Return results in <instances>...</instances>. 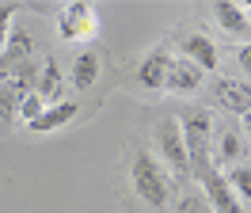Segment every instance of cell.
<instances>
[{"label":"cell","instance_id":"obj_6","mask_svg":"<svg viewBox=\"0 0 251 213\" xmlns=\"http://www.w3.org/2000/svg\"><path fill=\"white\" fill-rule=\"evenodd\" d=\"M179 50H183L179 57H187L190 65H198L202 73H217L221 53H217V42H213L209 34H202V30H190L187 38H183V46H179Z\"/></svg>","mask_w":251,"mask_h":213},{"label":"cell","instance_id":"obj_4","mask_svg":"<svg viewBox=\"0 0 251 213\" xmlns=\"http://www.w3.org/2000/svg\"><path fill=\"white\" fill-rule=\"evenodd\" d=\"M95 30H99V19H95V8L88 0H73L57 12V34L65 42H88Z\"/></svg>","mask_w":251,"mask_h":213},{"label":"cell","instance_id":"obj_14","mask_svg":"<svg viewBox=\"0 0 251 213\" xmlns=\"http://www.w3.org/2000/svg\"><path fill=\"white\" fill-rule=\"evenodd\" d=\"M95 76H99V53L95 50H80L76 57H73V73H69V80H73V88H92Z\"/></svg>","mask_w":251,"mask_h":213},{"label":"cell","instance_id":"obj_1","mask_svg":"<svg viewBox=\"0 0 251 213\" xmlns=\"http://www.w3.org/2000/svg\"><path fill=\"white\" fill-rule=\"evenodd\" d=\"M129 179H133V190H137V198H141L145 206L164 210V206L172 202V179H168V171L160 167V160L149 149H137V152H133Z\"/></svg>","mask_w":251,"mask_h":213},{"label":"cell","instance_id":"obj_20","mask_svg":"<svg viewBox=\"0 0 251 213\" xmlns=\"http://www.w3.org/2000/svg\"><path fill=\"white\" fill-rule=\"evenodd\" d=\"M236 61H240V69H244V73H251V42H248V46H240Z\"/></svg>","mask_w":251,"mask_h":213},{"label":"cell","instance_id":"obj_11","mask_svg":"<svg viewBox=\"0 0 251 213\" xmlns=\"http://www.w3.org/2000/svg\"><path fill=\"white\" fill-rule=\"evenodd\" d=\"M240 152H244V141H240V130L232 122H225L221 130H213V164L217 167L240 164Z\"/></svg>","mask_w":251,"mask_h":213},{"label":"cell","instance_id":"obj_16","mask_svg":"<svg viewBox=\"0 0 251 213\" xmlns=\"http://www.w3.org/2000/svg\"><path fill=\"white\" fill-rule=\"evenodd\" d=\"M225 183H228V190H232V198L240 206L251 202V164H232L225 171Z\"/></svg>","mask_w":251,"mask_h":213},{"label":"cell","instance_id":"obj_9","mask_svg":"<svg viewBox=\"0 0 251 213\" xmlns=\"http://www.w3.org/2000/svg\"><path fill=\"white\" fill-rule=\"evenodd\" d=\"M202 69L190 65L187 57H172L168 65V80H164V91H175V95H190V91L202 88Z\"/></svg>","mask_w":251,"mask_h":213},{"label":"cell","instance_id":"obj_10","mask_svg":"<svg viewBox=\"0 0 251 213\" xmlns=\"http://www.w3.org/2000/svg\"><path fill=\"white\" fill-rule=\"evenodd\" d=\"M34 95H38L46 106L65 99V73H61V65H57V57H46V61H42L38 80H34Z\"/></svg>","mask_w":251,"mask_h":213},{"label":"cell","instance_id":"obj_13","mask_svg":"<svg viewBox=\"0 0 251 213\" xmlns=\"http://www.w3.org/2000/svg\"><path fill=\"white\" fill-rule=\"evenodd\" d=\"M213 19H217L221 30H228V34H248V27H251L244 4H236V0H217V4H213Z\"/></svg>","mask_w":251,"mask_h":213},{"label":"cell","instance_id":"obj_17","mask_svg":"<svg viewBox=\"0 0 251 213\" xmlns=\"http://www.w3.org/2000/svg\"><path fill=\"white\" fill-rule=\"evenodd\" d=\"M179 213H213V210H209V202L202 198V190H187V194L179 198Z\"/></svg>","mask_w":251,"mask_h":213},{"label":"cell","instance_id":"obj_8","mask_svg":"<svg viewBox=\"0 0 251 213\" xmlns=\"http://www.w3.org/2000/svg\"><path fill=\"white\" fill-rule=\"evenodd\" d=\"M168 65H172V53L156 46V50H149L137 65V80H141V88L149 91H164V80H168Z\"/></svg>","mask_w":251,"mask_h":213},{"label":"cell","instance_id":"obj_7","mask_svg":"<svg viewBox=\"0 0 251 213\" xmlns=\"http://www.w3.org/2000/svg\"><path fill=\"white\" fill-rule=\"evenodd\" d=\"M76 114H80L76 99H61V103L42 106V114L34 122H27V130H31V133H53V130H65L69 122H76Z\"/></svg>","mask_w":251,"mask_h":213},{"label":"cell","instance_id":"obj_5","mask_svg":"<svg viewBox=\"0 0 251 213\" xmlns=\"http://www.w3.org/2000/svg\"><path fill=\"white\" fill-rule=\"evenodd\" d=\"M213 99H217L228 114H251V84L236 80V76H217L213 80Z\"/></svg>","mask_w":251,"mask_h":213},{"label":"cell","instance_id":"obj_21","mask_svg":"<svg viewBox=\"0 0 251 213\" xmlns=\"http://www.w3.org/2000/svg\"><path fill=\"white\" fill-rule=\"evenodd\" d=\"M244 133L251 137V114H244Z\"/></svg>","mask_w":251,"mask_h":213},{"label":"cell","instance_id":"obj_3","mask_svg":"<svg viewBox=\"0 0 251 213\" xmlns=\"http://www.w3.org/2000/svg\"><path fill=\"white\" fill-rule=\"evenodd\" d=\"M156 160H160V167L172 171L179 183L190 179L187 149H183V133H179V122L175 118H160V126H156Z\"/></svg>","mask_w":251,"mask_h":213},{"label":"cell","instance_id":"obj_15","mask_svg":"<svg viewBox=\"0 0 251 213\" xmlns=\"http://www.w3.org/2000/svg\"><path fill=\"white\" fill-rule=\"evenodd\" d=\"M23 95H31V91H23L12 76H4V80H0V122H12V118H16Z\"/></svg>","mask_w":251,"mask_h":213},{"label":"cell","instance_id":"obj_19","mask_svg":"<svg viewBox=\"0 0 251 213\" xmlns=\"http://www.w3.org/2000/svg\"><path fill=\"white\" fill-rule=\"evenodd\" d=\"M12 19H16V4H0V50L12 34Z\"/></svg>","mask_w":251,"mask_h":213},{"label":"cell","instance_id":"obj_12","mask_svg":"<svg viewBox=\"0 0 251 213\" xmlns=\"http://www.w3.org/2000/svg\"><path fill=\"white\" fill-rule=\"evenodd\" d=\"M34 57V46H31V34L27 30H16V34H8V42L0 50V76H8L12 69H19L23 61Z\"/></svg>","mask_w":251,"mask_h":213},{"label":"cell","instance_id":"obj_22","mask_svg":"<svg viewBox=\"0 0 251 213\" xmlns=\"http://www.w3.org/2000/svg\"><path fill=\"white\" fill-rule=\"evenodd\" d=\"M248 19H251V15H248Z\"/></svg>","mask_w":251,"mask_h":213},{"label":"cell","instance_id":"obj_2","mask_svg":"<svg viewBox=\"0 0 251 213\" xmlns=\"http://www.w3.org/2000/svg\"><path fill=\"white\" fill-rule=\"evenodd\" d=\"M187 164H190V179L198 183V190H202V198L209 202L213 213H244V206L232 198L228 183H225V175H221V167L213 164V156H194V160H187Z\"/></svg>","mask_w":251,"mask_h":213},{"label":"cell","instance_id":"obj_18","mask_svg":"<svg viewBox=\"0 0 251 213\" xmlns=\"http://www.w3.org/2000/svg\"><path fill=\"white\" fill-rule=\"evenodd\" d=\"M42 106H46V103H42V99H38V95L31 91V95H23V103H19V110H16V114H19L23 122H34L38 114H42Z\"/></svg>","mask_w":251,"mask_h":213}]
</instances>
